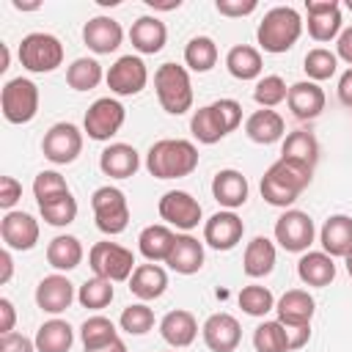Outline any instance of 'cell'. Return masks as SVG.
Returning a JSON list of instances; mask_svg holds the SVG:
<instances>
[{"label":"cell","mask_w":352,"mask_h":352,"mask_svg":"<svg viewBox=\"0 0 352 352\" xmlns=\"http://www.w3.org/2000/svg\"><path fill=\"white\" fill-rule=\"evenodd\" d=\"M311 179H314V170L311 168H302V165L289 162V160L280 157V160H275L264 170L258 190H261V198L270 206L286 209V206H292L300 198V192L311 184Z\"/></svg>","instance_id":"1"},{"label":"cell","mask_w":352,"mask_h":352,"mask_svg":"<svg viewBox=\"0 0 352 352\" xmlns=\"http://www.w3.org/2000/svg\"><path fill=\"white\" fill-rule=\"evenodd\" d=\"M146 168L154 179H184L198 168V148L184 138H162L151 143Z\"/></svg>","instance_id":"2"},{"label":"cell","mask_w":352,"mask_h":352,"mask_svg":"<svg viewBox=\"0 0 352 352\" xmlns=\"http://www.w3.org/2000/svg\"><path fill=\"white\" fill-rule=\"evenodd\" d=\"M302 33V19L300 14L292 8V6H275L264 14V19L258 22V30H256V38H258V47L264 52H272V55H280L286 50H292L297 44Z\"/></svg>","instance_id":"3"},{"label":"cell","mask_w":352,"mask_h":352,"mask_svg":"<svg viewBox=\"0 0 352 352\" xmlns=\"http://www.w3.org/2000/svg\"><path fill=\"white\" fill-rule=\"evenodd\" d=\"M154 91L168 116H184L192 107V82L182 63H162L154 72Z\"/></svg>","instance_id":"4"},{"label":"cell","mask_w":352,"mask_h":352,"mask_svg":"<svg viewBox=\"0 0 352 352\" xmlns=\"http://www.w3.org/2000/svg\"><path fill=\"white\" fill-rule=\"evenodd\" d=\"M91 209H94L96 228L107 236H116L129 226V204H126V195L118 187L104 184V187L94 190Z\"/></svg>","instance_id":"5"},{"label":"cell","mask_w":352,"mask_h":352,"mask_svg":"<svg viewBox=\"0 0 352 352\" xmlns=\"http://www.w3.org/2000/svg\"><path fill=\"white\" fill-rule=\"evenodd\" d=\"M19 60L33 74L55 72L63 63V44L52 33H28L19 41Z\"/></svg>","instance_id":"6"},{"label":"cell","mask_w":352,"mask_h":352,"mask_svg":"<svg viewBox=\"0 0 352 352\" xmlns=\"http://www.w3.org/2000/svg\"><path fill=\"white\" fill-rule=\"evenodd\" d=\"M0 107L8 124H28L38 113V88L28 77H14L0 91Z\"/></svg>","instance_id":"7"},{"label":"cell","mask_w":352,"mask_h":352,"mask_svg":"<svg viewBox=\"0 0 352 352\" xmlns=\"http://www.w3.org/2000/svg\"><path fill=\"white\" fill-rule=\"evenodd\" d=\"M88 264L94 270V275L99 278H107L113 283L118 280H129L132 272H135V256L129 248H121L116 242H96L91 250H88Z\"/></svg>","instance_id":"8"},{"label":"cell","mask_w":352,"mask_h":352,"mask_svg":"<svg viewBox=\"0 0 352 352\" xmlns=\"http://www.w3.org/2000/svg\"><path fill=\"white\" fill-rule=\"evenodd\" d=\"M316 236L314 220L302 209H286L275 220V242L289 253H305Z\"/></svg>","instance_id":"9"},{"label":"cell","mask_w":352,"mask_h":352,"mask_svg":"<svg viewBox=\"0 0 352 352\" xmlns=\"http://www.w3.org/2000/svg\"><path fill=\"white\" fill-rule=\"evenodd\" d=\"M41 151L50 162L55 165H69L80 157L82 151V132L77 124L72 121H58L52 124L47 132H44V140H41Z\"/></svg>","instance_id":"10"},{"label":"cell","mask_w":352,"mask_h":352,"mask_svg":"<svg viewBox=\"0 0 352 352\" xmlns=\"http://www.w3.org/2000/svg\"><path fill=\"white\" fill-rule=\"evenodd\" d=\"M124 121H126L124 104L118 99H113V96H102V99H96L85 110L82 126H85V132H88L91 140H110L124 126Z\"/></svg>","instance_id":"11"},{"label":"cell","mask_w":352,"mask_h":352,"mask_svg":"<svg viewBox=\"0 0 352 352\" xmlns=\"http://www.w3.org/2000/svg\"><path fill=\"white\" fill-rule=\"evenodd\" d=\"M107 88L118 96H135L146 88L148 82V69L143 63V58L138 55H121L104 74Z\"/></svg>","instance_id":"12"},{"label":"cell","mask_w":352,"mask_h":352,"mask_svg":"<svg viewBox=\"0 0 352 352\" xmlns=\"http://www.w3.org/2000/svg\"><path fill=\"white\" fill-rule=\"evenodd\" d=\"M157 212H160V217H162L168 226H176V228H182V231H192V228L201 223V214H204L201 204H198L190 192H184V190H168V192L160 198Z\"/></svg>","instance_id":"13"},{"label":"cell","mask_w":352,"mask_h":352,"mask_svg":"<svg viewBox=\"0 0 352 352\" xmlns=\"http://www.w3.org/2000/svg\"><path fill=\"white\" fill-rule=\"evenodd\" d=\"M245 234V223L236 212L231 209H223V212H214L206 223H204V242L214 250H234L239 245Z\"/></svg>","instance_id":"14"},{"label":"cell","mask_w":352,"mask_h":352,"mask_svg":"<svg viewBox=\"0 0 352 352\" xmlns=\"http://www.w3.org/2000/svg\"><path fill=\"white\" fill-rule=\"evenodd\" d=\"M308 33L314 41H333L341 36V6L336 0H305Z\"/></svg>","instance_id":"15"},{"label":"cell","mask_w":352,"mask_h":352,"mask_svg":"<svg viewBox=\"0 0 352 352\" xmlns=\"http://www.w3.org/2000/svg\"><path fill=\"white\" fill-rule=\"evenodd\" d=\"M201 336H204V344L212 352H234L239 346V341H242V327H239L236 316L220 311V314H212L204 322Z\"/></svg>","instance_id":"16"},{"label":"cell","mask_w":352,"mask_h":352,"mask_svg":"<svg viewBox=\"0 0 352 352\" xmlns=\"http://www.w3.org/2000/svg\"><path fill=\"white\" fill-rule=\"evenodd\" d=\"M82 41H85V47H88L91 52H96V55H110V52H116V50L121 47L124 30H121V25H118L113 16L99 14V16H91V19L82 25Z\"/></svg>","instance_id":"17"},{"label":"cell","mask_w":352,"mask_h":352,"mask_svg":"<svg viewBox=\"0 0 352 352\" xmlns=\"http://www.w3.org/2000/svg\"><path fill=\"white\" fill-rule=\"evenodd\" d=\"M0 236L8 250H33L38 242V223L28 212H6L0 220Z\"/></svg>","instance_id":"18"},{"label":"cell","mask_w":352,"mask_h":352,"mask_svg":"<svg viewBox=\"0 0 352 352\" xmlns=\"http://www.w3.org/2000/svg\"><path fill=\"white\" fill-rule=\"evenodd\" d=\"M74 297H77L74 294V283L60 272L41 278L38 286H36V305L44 314H63L72 305Z\"/></svg>","instance_id":"19"},{"label":"cell","mask_w":352,"mask_h":352,"mask_svg":"<svg viewBox=\"0 0 352 352\" xmlns=\"http://www.w3.org/2000/svg\"><path fill=\"white\" fill-rule=\"evenodd\" d=\"M286 104H289V110H292L294 118H300V121H314V118H319L322 110H324V91L319 88V82L300 80V82L289 85Z\"/></svg>","instance_id":"20"},{"label":"cell","mask_w":352,"mask_h":352,"mask_svg":"<svg viewBox=\"0 0 352 352\" xmlns=\"http://www.w3.org/2000/svg\"><path fill=\"white\" fill-rule=\"evenodd\" d=\"M314 311H316V302L305 289H289L275 302V314L283 327H308L314 319Z\"/></svg>","instance_id":"21"},{"label":"cell","mask_w":352,"mask_h":352,"mask_svg":"<svg viewBox=\"0 0 352 352\" xmlns=\"http://www.w3.org/2000/svg\"><path fill=\"white\" fill-rule=\"evenodd\" d=\"M248 192H250L248 179H245L239 170H234V168H223V170H217L214 179H212V195H214V201H217L220 206L231 209V212L239 209V206H245Z\"/></svg>","instance_id":"22"},{"label":"cell","mask_w":352,"mask_h":352,"mask_svg":"<svg viewBox=\"0 0 352 352\" xmlns=\"http://www.w3.org/2000/svg\"><path fill=\"white\" fill-rule=\"evenodd\" d=\"M129 41H132V47H135L140 55H154V52H160V50L165 47V41H168V28H165L162 19H157V16H151V14H143V16H138V19L132 22V28H129Z\"/></svg>","instance_id":"23"},{"label":"cell","mask_w":352,"mask_h":352,"mask_svg":"<svg viewBox=\"0 0 352 352\" xmlns=\"http://www.w3.org/2000/svg\"><path fill=\"white\" fill-rule=\"evenodd\" d=\"M165 264L179 275H195L204 267V242H198L192 234H176Z\"/></svg>","instance_id":"24"},{"label":"cell","mask_w":352,"mask_h":352,"mask_svg":"<svg viewBox=\"0 0 352 352\" xmlns=\"http://www.w3.org/2000/svg\"><path fill=\"white\" fill-rule=\"evenodd\" d=\"M99 168L110 179H129V176L138 173L140 157H138L135 146H129V143H110L99 154Z\"/></svg>","instance_id":"25"},{"label":"cell","mask_w":352,"mask_h":352,"mask_svg":"<svg viewBox=\"0 0 352 352\" xmlns=\"http://www.w3.org/2000/svg\"><path fill=\"white\" fill-rule=\"evenodd\" d=\"M297 275H300V280L305 286L324 289L336 278V261L324 250H305L300 256V261H297Z\"/></svg>","instance_id":"26"},{"label":"cell","mask_w":352,"mask_h":352,"mask_svg":"<svg viewBox=\"0 0 352 352\" xmlns=\"http://www.w3.org/2000/svg\"><path fill=\"white\" fill-rule=\"evenodd\" d=\"M160 336L165 338V344H170L173 349H182V346H190L198 336V322L190 311L184 308H176V311H168L160 322Z\"/></svg>","instance_id":"27"},{"label":"cell","mask_w":352,"mask_h":352,"mask_svg":"<svg viewBox=\"0 0 352 352\" xmlns=\"http://www.w3.org/2000/svg\"><path fill=\"white\" fill-rule=\"evenodd\" d=\"M165 289H168V272L160 264L148 261V264H138L135 267V272L129 278V292L138 300H143V302L157 300V297L165 294Z\"/></svg>","instance_id":"28"},{"label":"cell","mask_w":352,"mask_h":352,"mask_svg":"<svg viewBox=\"0 0 352 352\" xmlns=\"http://www.w3.org/2000/svg\"><path fill=\"white\" fill-rule=\"evenodd\" d=\"M322 250L327 256H346L352 250V217L349 214H330L319 231Z\"/></svg>","instance_id":"29"},{"label":"cell","mask_w":352,"mask_h":352,"mask_svg":"<svg viewBox=\"0 0 352 352\" xmlns=\"http://www.w3.org/2000/svg\"><path fill=\"white\" fill-rule=\"evenodd\" d=\"M245 135L253 140V143H261V146H270V143H278L283 135H286V124L280 118V113L275 110H256L248 116L245 121Z\"/></svg>","instance_id":"30"},{"label":"cell","mask_w":352,"mask_h":352,"mask_svg":"<svg viewBox=\"0 0 352 352\" xmlns=\"http://www.w3.org/2000/svg\"><path fill=\"white\" fill-rule=\"evenodd\" d=\"M280 157L289 160V162H297V165L314 170L316 162H319V143H316V138H314L311 132L294 129V132H289V135L283 138V143H280Z\"/></svg>","instance_id":"31"},{"label":"cell","mask_w":352,"mask_h":352,"mask_svg":"<svg viewBox=\"0 0 352 352\" xmlns=\"http://www.w3.org/2000/svg\"><path fill=\"white\" fill-rule=\"evenodd\" d=\"M275 245L267 239V236H253L245 248V256H242V270L248 278H264L275 270Z\"/></svg>","instance_id":"32"},{"label":"cell","mask_w":352,"mask_h":352,"mask_svg":"<svg viewBox=\"0 0 352 352\" xmlns=\"http://www.w3.org/2000/svg\"><path fill=\"white\" fill-rule=\"evenodd\" d=\"M173 242H176V234H173L168 226L157 223V226H146V228L140 231V236H138V250H140V256H143L146 261H154V264H157V261H165V258H168Z\"/></svg>","instance_id":"33"},{"label":"cell","mask_w":352,"mask_h":352,"mask_svg":"<svg viewBox=\"0 0 352 352\" xmlns=\"http://www.w3.org/2000/svg\"><path fill=\"white\" fill-rule=\"evenodd\" d=\"M82 261V245L77 236L72 234H58L55 239H50L47 245V264L58 272H69L74 267H80Z\"/></svg>","instance_id":"34"},{"label":"cell","mask_w":352,"mask_h":352,"mask_svg":"<svg viewBox=\"0 0 352 352\" xmlns=\"http://www.w3.org/2000/svg\"><path fill=\"white\" fill-rule=\"evenodd\" d=\"M36 352H69L74 344V330L63 319H50L36 330Z\"/></svg>","instance_id":"35"},{"label":"cell","mask_w":352,"mask_h":352,"mask_svg":"<svg viewBox=\"0 0 352 352\" xmlns=\"http://www.w3.org/2000/svg\"><path fill=\"white\" fill-rule=\"evenodd\" d=\"M226 69L236 80H256L261 74V69H264L261 52L256 47H250V44H236L226 55Z\"/></svg>","instance_id":"36"},{"label":"cell","mask_w":352,"mask_h":352,"mask_svg":"<svg viewBox=\"0 0 352 352\" xmlns=\"http://www.w3.org/2000/svg\"><path fill=\"white\" fill-rule=\"evenodd\" d=\"M190 132H192V138L198 143H206V146H212V143H217V140H223L228 135V129L223 126V121H220V116L214 113L212 104H204V107H198L192 113Z\"/></svg>","instance_id":"37"},{"label":"cell","mask_w":352,"mask_h":352,"mask_svg":"<svg viewBox=\"0 0 352 352\" xmlns=\"http://www.w3.org/2000/svg\"><path fill=\"white\" fill-rule=\"evenodd\" d=\"M184 63H187L190 72H198V74L214 69V63H217V44L209 36H192L187 41V47H184Z\"/></svg>","instance_id":"38"},{"label":"cell","mask_w":352,"mask_h":352,"mask_svg":"<svg viewBox=\"0 0 352 352\" xmlns=\"http://www.w3.org/2000/svg\"><path fill=\"white\" fill-rule=\"evenodd\" d=\"M253 346L256 352H292L289 330L278 319H267L253 330Z\"/></svg>","instance_id":"39"},{"label":"cell","mask_w":352,"mask_h":352,"mask_svg":"<svg viewBox=\"0 0 352 352\" xmlns=\"http://www.w3.org/2000/svg\"><path fill=\"white\" fill-rule=\"evenodd\" d=\"M113 294H116V292H113V280L94 275V278H88V280L80 286L77 300H80V305L88 308V311H102V308H107V305L113 302Z\"/></svg>","instance_id":"40"},{"label":"cell","mask_w":352,"mask_h":352,"mask_svg":"<svg viewBox=\"0 0 352 352\" xmlns=\"http://www.w3.org/2000/svg\"><path fill=\"white\" fill-rule=\"evenodd\" d=\"M116 338H118L116 324L107 316H99V314L88 316L82 322V327H80V341H82L85 349H99V346H104V344H110Z\"/></svg>","instance_id":"41"},{"label":"cell","mask_w":352,"mask_h":352,"mask_svg":"<svg viewBox=\"0 0 352 352\" xmlns=\"http://www.w3.org/2000/svg\"><path fill=\"white\" fill-rule=\"evenodd\" d=\"M102 66H99V60H94V58H77L69 69H66V82H69V88H74V91H91V88H96L99 82H102Z\"/></svg>","instance_id":"42"},{"label":"cell","mask_w":352,"mask_h":352,"mask_svg":"<svg viewBox=\"0 0 352 352\" xmlns=\"http://www.w3.org/2000/svg\"><path fill=\"white\" fill-rule=\"evenodd\" d=\"M302 69L308 74L311 82H322V80H330L338 69V58L336 52L324 50V47H314L305 52V60H302Z\"/></svg>","instance_id":"43"},{"label":"cell","mask_w":352,"mask_h":352,"mask_svg":"<svg viewBox=\"0 0 352 352\" xmlns=\"http://www.w3.org/2000/svg\"><path fill=\"white\" fill-rule=\"evenodd\" d=\"M38 212H41V217L50 226H58L60 228V226L74 223V217H77V201H74L72 192H63L58 198H50L44 204H38Z\"/></svg>","instance_id":"44"},{"label":"cell","mask_w":352,"mask_h":352,"mask_svg":"<svg viewBox=\"0 0 352 352\" xmlns=\"http://www.w3.org/2000/svg\"><path fill=\"white\" fill-rule=\"evenodd\" d=\"M236 302L248 316H267L270 311H275V297L267 286H245Z\"/></svg>","instance_id":"45"},{"label":"cell","mask_w":352,"mask_h":352,"mask_svg":"<svg viewBox=\"0 0 352 352\" xmlns=\"http://www.w3.org/2000/svg\"><path fill=\"white\" fill-rule=\"evenodd\" d=\"M286 96H289V88H286L283 77H278V74H264V77L256 82V88H253L256 104H258V107H267V110L278 107Z\"/></svg>","instance_id":"46"},{"label":"cell","mask_w":352,"mask_h":352,"mask_svg":"<svg viewBox=\"0 0 352 352\" xmlns=\"http://www.w3.org/2000/svg\"><path fill=\"white\" fill-rule=\"evenodd\" d=\"M121 330L129 333V336H146L151 327H154V311L146 305V302H132L121 311V319H118Z\"/></svg>","instance_id":"47"},{"label":"cell","mask_w":352,"mask_h":352,"mask_svg":"<svg viewBox=\"0 0 352 352\" xmlns=\"http://www.w3.org/2000/svg\"><path fill=\"white\" fill-rule=\"evenodd\" d=\"M63 192H72V190H69L66 179H63L58 170H41V173L33 179V195H36L38 204H44V201H50V198H58V195H63Z\"/></svg>","instance_id":"48"},{"label":"cell","mask_w":352,"mask_h":352,"mask_svg":"<svg viewBox=\"0 0 352 352\" xmlns=\"http://www.w3.org/2000/svg\"><path fill=\"white\" fill-rule=\"evenodd\" d=\"M212 107H214V113L220 116V121L228 132H234L242 124V104L236 99H214Z\"/></svg>","instance_id":"49"},{"label":"cell","mask_w":352,"mask_h":352,"mask_svg":"<svg viewBox=\"0 0 352 352\" xmlns=\"http://www.w3.org/2000/svg\"><path fill=\"white\" fill-rule=\"evenodd\" d=\"M214 8L223 16H248L258 8V3L256 0H217Z\"/></svg>","instance_id":"50"},{"label":"cell","mask_w":352,"mask_h":352,"mask_svg":"<svg viewBox=\"0 0 352 352\" xmlns=\"http://www.w3.org/2000/svg\"><path fill=\"white\" fill-rule=\"evenodd\" d=\"M22 198V184L14 176H0V206L11 212V206Z\"/></svg>","instance_id":"51"},{"label":"cell","mask_w":352,"mask_h":352,"mask_svg":"<svg viewBox=\"0 0 352 352\" xmlns=\"http://www.w3.org/2000/svg\"><path fill=\"white\" fill-rule=\"evenodd\" d=\"M0 352H36V341L22 333H6L0 336Z\"/></svg>","instance_id":"52"},{"label":"cell","mask_w":352,"mask_h":352,"mask_svg":"<svg viewBox=\"0 0 352 352\" xmlns=\"http://www.w3.org/2000/svg\"><path fill=\"white\" fill-rule=\"evenodd\" d=\"M14 322H16V311L14 302L8 297H0V336L14 333Z\"/></svg>","instance_id":"53"},{"label":"cell","mask_w":352,"mask_h":352,"mask_svg":"<svg viewBox=\"0 0 352 352\" xmlns=\"http://www.w3.org/2000/svg\"><path fill=\"white\" fill-rule=\"evenodd\" d=\"M336 58L346 60L349 69H352V25L341 30V36L336 38Z\"/></svg>","instance_id":"54"},{"label":"cell","mask_w":352,"mask_h":352,"mask_svg":"<svg viewBox=\"0 0 352 352\" xmlns=\"http://www.w3.org/2000/svg\"><path fill=\"white\" fill-rule=\"evenodd\" d=\"M336 91H338V102H341L344 107H352V69H346V72L341 74Z\"/></svg>","instance_id":"55"},{"label":"cell","mask_w":352,"mask_h":352,"mask_svg":"<svg viewBox=\"0 0 352 352\" xmlns=\"http://www.w3.org/2000/svg\"><path fill=\"white\" fill-rule=\"evenodd\" d=\"M286 330H289V346H292V352L294 349H302L308 344V338H311V324L308 327H286Z\"/></svg>","instance_id":"56"},{"label":"cell","mask_w":352,"mask_h":352,"mask_svg":"<svg viewBox=\"0 0 352 352\" xmlns=\"http://www.w3.org/2000/svg\"><path fill=\"white\" fill-rule=\"evenodd\" d=\"M0 264H3V275H0V283H8V280H11V272H14V261H11V250H8V248L0 253Z\"/></svg>","instance_id":"57"},{"label":"cell","mask_w":352,"mask_h":352,"mask_svg":"<svg viewBox=\"0 0 352 352\" xmlns=\"http://www.w3.org/2000/svg\"><path fill=\"white\" fill-rule=\"evenodd\" d=\"M146 6H148V8H154V11H176V8L182 6V0H170V3H160V0H146Z\"/></svg>","instance_id":"58"},{"label":"cell","mask_w":352,"mask_h":352,"mask_svg":"<svg viewBox=\"0 0 352 352\" xmlns=\"http://www.w3.org/2000/svg\"><path fill=\"white\" fill-rule=\"evenodd\" d=\"M85 352H126V344L121 338H116V341H110V344H104L99 349H85Z\"/></svg>","instance_id":"59"},{"label":"cell","mask_w":352,"mask_h":352,"mask_svg":"<svg viewBox=\"0 0 352 352\" xmlns=\"http://www.w3.org/2000/svg\"><path fill=\"white\" fill-rule=\"evenodd\" d=\"M11 6L19 8V11H36V8H38V3H19V0H14Z\"/></svg>","instance_id":"60"},{"label":"cell","mask_w":352,"mask_h":352,"mask_svg":"<svg viewBox=\"0 0 352 352\" xmlns=\"http://www.w3.org/2000/svg\"><path fill=\"white\" fill-rule=\"evenodd\" d=\"M0 52H3V60H0V72H6V69H8V58H11V55H8V47H6V44H0Z\"/></svg>","instance_id":"61"},{"label":"cell","mask_w":352,"mask_h":352,"mask_svg":"<svg viewBox=\"0 0 352 352\" xmlns=\"http://www.w3.org/2000/svg\"><path fill=\"white\" fill-rule=\"evenodd\" d=\"M344 264H346V275L352 278V250H349V253L344 256Z\"/></svg>","instance_id":"62"},{"label":"cell","mask_w":352,"mask_h":352,"mask_svg":"<svg viewBox=\"0 0 352 352\" xmlns=\"http://www.w3.org/2000/svg\"><path fill=\"white\" fill-rule=\"evenodd\" d=\"M346 8H349V11H352V0H346Z\"/></svg>","instance_id":"63"}]
</instances>
